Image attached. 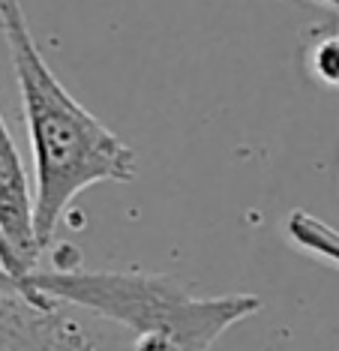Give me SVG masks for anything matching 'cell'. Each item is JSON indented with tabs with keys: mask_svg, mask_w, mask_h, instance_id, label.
Returning <instances> with one entry per match:
<instances>
[{
	"mask_svg": "<svg viewBox=\"0 0 339 351\" xmlns=\"http://www.w3.org/2000/svg\"><path fill=\"white\" fill-rule=\"evenodd\" d=\"M0 30L12 58L34 154V231L45 252L69 204L96 183L135 180V150L58 82L45 63L21 0H0Z\"/></svg>",
	"mask_w": 339,
	"mask_h": 351,
	"instance_id": "obj_1",
	"label": "cell"
},
{
	"mask_svg": "<svg viewBox=\"0 0 339 351\" xmlns=\"http://www.w3.org/2000/svg\"><path fill=\"white\" fill-rule=\"evenodd\" d=\"M19 289L91 309L132 333V351H211L213 342L264 306L258 294L204 298L168 274L48 267L19 276Z\"/></svg>",
	"mask_w": 339,
	"mask_h": 351,
	"instance_id": "obj_2",
	"label": "cell"
},
{
	"mask_svg": "<svg viewBox=\"0 0 339 351\" xmlns=\"http://www.w3.org/2000/svg\"><path fill=\"white\" fill-rule=\"evenodd\" d=\"M0 351H96L91 337L45 294L0 289Z\"/></svg>",
	"mask_w": 339,
	"mask_h": 351,
	"instance_id": "obj_3",
	"label": "cell"
},
{
	"mask_svg": "<svg viewBox=\"0 0 339 351\" xmlns=\"http://www.w3.org/2000/svg\"><path fill=\"white\" fill-rule=\"evenodd\" d=\"M0 231L24 265V274L34 270L43 255L34 231V189L3 114H0Z\"/></svg>",
	"mask_w": 339,
	"mask_h": 351,
	"instance_id": "obj_4",
	"label": "cell"
},
{
	"mask_svg": "<svg viewBox=\"0 0 339 351\" xmlns=\"http://www.w3.org/2000/svg\"><path fill=\"white\" fill-rule=\"evenodd\" d=\"M285 231L294 241V246H301V250L318 255V258H325L339 267V231L334 226L321 222L318 217H312V213L294 210L285 222Z\"/></svg>",
	"mask_w": 339,
	"mask_h": 351,
	"instance_id": "obj_5",
	"label": "cell"
},
{
	"mask_svg": "<svg viewBox=\"0 0 339 351\" xmlns=\"http://www.w3.org/2000/svg\"><path fill=\"white\" fill-rule=\"evenodd\" d=\"M309 75L325 87H339V34L318 36L306 54Z\"/></svg>",
	"mask_w": 339,
	"mask_h": 351,
	"instance_id": "obj_6",
	"label": "cell"
},
{
	"mask_svg": "<svg viewBox=\"0 0 339 351\" xmlns=\"http://www.w3.org/2000/svg\"><path fill=\"white\" fill-rule=\"evenodd\" d=\"M318 3H325V6H334V10H339V0H318Z\"/></svg>",
	"mask_w": 339,
	"mask_h": 351,
	"instance_id": "obj_7",
	"label": "cell"
}]
</instances>
